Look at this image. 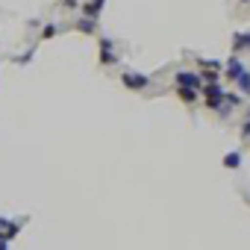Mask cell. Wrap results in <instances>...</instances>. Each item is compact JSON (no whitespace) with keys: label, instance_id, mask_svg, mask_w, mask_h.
I'll list each match as a JSON object with an SVG mask.
<instances>
[{"label":"cell","instance_id":"obj_1","mask_svg":"<svg viewBox=\"0 0 250 250\" xmlns=\"http://www.w3.org/2000/svg\"><path fill=\"white\" fill-rule=\"evenodd\" d=\"M197 91L206 97V106H209V109H215V112L224 115V85H221L218 80H215V83H203Z\"/></svg>","mask_w":250,"mask_h":250},{"label":"cell","instance_id":"obj_2","mask_svg":"<svg viewBox=\"0 0 250 250\" xmlns=\"http://www.w3.org/2000/svg\"><path fill=\"white\" fill-rule=\"evenodd\" d=\"M121 83L127 85L130 91H145V88L150 85V77H147V74H139V71H124V74H121Z\"/></svg>","mask_w":250,"mask_h":250},{"label":"cell","instance_id":"obj_3","mask_svg":"<svg viewBox=\"0 0 250 250\" xmlns=\"http://www.w3.org/2000/svg\"><path fill=\"white\" fill-rule=\"evenodd\" d=\"M174 85L177 88H200L203 85V77L197 71H177L174 74Z\"/></svg>","mask_w":250,"mask_h":250},{"label":"cell","instance_id":"obj_4","mask_svg":"<svg viewBox=\"0 0 250 250\" xmlns=\"http://www.w3.org/2000/svg\"><path fill=\"white\" fill-rule=\"evenodd\" d=\"M121 62V56L115 53V42L112 39H106V36H100V65H118Z\"/></svg>","mask_w":250,"mask_h":250},{"label":"cell","instance_id":"obj_5","mask_svg":"<svg viewBox=\"0 0 250 250\" xmlns=\"http://www.w3.org/2000/svg\"><path fill=\"white\" fill-rule=\"evenodd\" d=\"M244 71H247V68H244V62L238 59V53H232V56H229V59L224 62V77H227L229 83H235V80H238V77H241Z\"/></svg>","mask_w":250,"mask_h":250},{"label":"cell","instance_id":"obj_6","mask_svg":"<svg viewBox=\"0 0 250 250\" xmlns=\"http://www.w3.org/2000/svg\"><path fill=\"white\" fill-rule=\"evenodd\" d=\"M21 232V221H6V218H0V238L9 241Z\"/></svg>","mask_w":250,"mask_h":250},{"label":"cell","instance_id":"obj_7","mask_svg":"<svg viewBox=\"0 0 250 250\" xmlns=\"http://www.w3.org/2000/svg\"><path fill=\"white\" fill-rule=\"evenodd\" d=\"M250 50V33H235L232 36V53H244Z\"/></svg>","mask_w":250,"mask_h":250},{"label":"cell","instance_id":"obj_8","mask_svg":"<svg viewBox=\"0 0 250 250\" xmlns=\"http://www.w3.org/2000/svg\"><path fill=\"white\" fill-rule=\"evenodd\" d=\"M77 30L85 33V36H94V33H97V21H94V18H80V21H77Z\"/></svg>","mask_w":250,"mask_h":250},{"label":"cell","instance_id":"obj_9","mask_svg":"<svg viewBox=\"0 0 250 250\" xmlns=\"http://www.w3.org/2000/svg\"><path fill=\"white\" fill-rule=\"evenodd\" d=\"M224 168H232V171L241 168V153H238V150H229V153L224 156Z\"/></svg>","mask_w":250,"mask_h":250},{"label":"cell","instance_id":"obj_10","mask_svg":"<svg viewBox=\"0 0 250 250\" xmlns=\"http://www.w3.org/2000/svg\"><path fill=\"white\" fill-rule=\"evenodd\" d=\"M235 85H238V91H241L244 97H250V71H244V74L235 80Z\"/></svg>","mask_w":250,"mask_h":250},{"label":"cell","instance_id":"obj_11","mask_svg":"<svg viewBox=\"0 0 250 250\" xmlns=\"http://www.w3.org/2000/svg\"><path fill=\"white\" fill-rule=\"evenodd\" d=\"M177 94H180V100H183V103H194L200 91H197V88H177Z\"/></svg>","mask_w":250,"mask_h":250},{"label":"cell","instance_id":"obj_12","mask_svg":"<svg viewBox=\"0 0 250 250\" xmlns=\"http://www.w3.org/2000/svg\"><path fill=\"white\" fill-rule=\"evenodd\" d=\"M97 15H100V9H97V6L83 3V18H94V21H97Z\"/></svg>","mask_w":250,"mask_h":250},{"label":"cell","instance_id":"obj_13","mask_svg":"<svg viewBox=\"0 0 250 250\" xmlns=\"http://www.w3.org/2000/svg\"><path fill=\"white\" fill-rule=\"evenodd\" d=\"M56 33H59V27H56V24H47V27L42 30V36H39V39H42V42H47V39H53Z\"/></svg>","mask_w":250,"mask_h":250},{"label":"cell","instance_id":"obj_14","mask_svg":"<svg viewBox=\"0 0 250 250\" xmlns=\"http://www.w3.org/2000/svg\"><path fill=\"white\" fill-rule=\"evenodd\" d=\"M241 136H244V139H250V121H244V124H241Z\"/></svg>","mask_w":250,"mask_h":250},{"label":"cell","instance_id":"obj_15","mask_svg":"<svg viewBox=\"0 0 250 250\" xmlns=\"http://www.w3.org/2000/svg\"><path fill=\"white\" fill-rule=\"evenodd\" d=\"M103 3L106 0H91V6H97V9H103Z\"/></svg>","mask_w":250,"mask_h":250},{"label":"cell","instance_id":"obj_16","mask_svg":"<svg viewBox=\"0 0 250 250\" xmlns=\"http://www.w3.org/2000/svg\"><path fill=\"white\" fill-rule=\"evenodd\" d=\"M0 250H9V244H6V241H3V238H0Z\"/></svg>","mask_w":250,"mask_h":250},{"label":"cell","instance_id":"obj_17","mask_svg":"<svg viewBox=\"0 0 250 250\" xmlns=\"http://www.w3.org/2000/svg\"><path fill=\"white\" fill-rule=\"evenodd\" d=\"M238 3H241V6H247V3H250V0H238Z\"/></svg>","mask_w":250,"mask_h":250}]
</instances>
